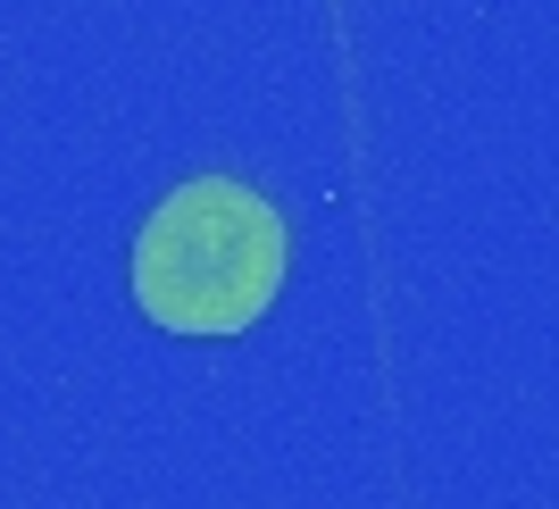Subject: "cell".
<instances>
[{
  "mask_svg": "<svg viewBox=\"0 0 559 509\" xmlns=\"http://www.w3.org/2000/svg\"><path fill=\"white\" fill-rule=\"evenodd\" d=\"M284 284V217L242 176L176 185L134 242V301L167 334H242Z\"/></svg>",
  "mask_w": 559,
  "mask_h": 509,
  "instance_id": "1",
  "label": "cell"
}]
</instances>
